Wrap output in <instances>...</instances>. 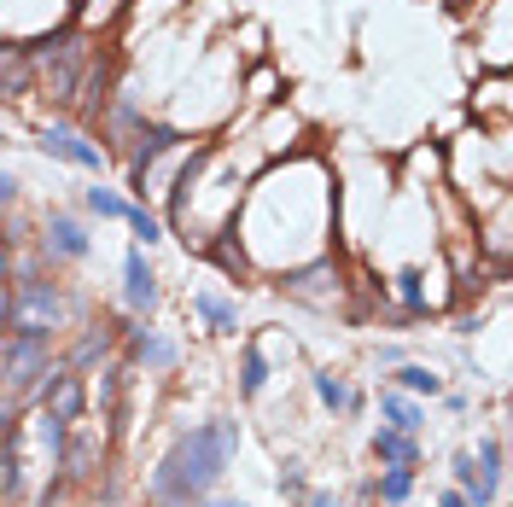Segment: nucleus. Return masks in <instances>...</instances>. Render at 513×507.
<instances>
[{
    "mask_svg": "<svg viewBox=\"0 0 513 507\" xmlns=\"http://www.w3.org/2000/svg\"><path fill=\"white\" fill-rule=\"evenodd\" d=\"M82 204H88L94 216H129V199H123L117 187H88V193H82Z\"/></svg>",
    "mask_w": 513,
    "mask_h": 507,
    "instance_id": "obj_21",
    "label": "nucleus"
},
{
    "mask_svg": "<svg viewBox=\"0 0 513 507\" xmlns=\"http://www.w3.org/2000/svg\"><path fill=\"white\" fill-rule=\"evenodd\" d=\"M30 397L41 403V414H53V420L76 426V420L88 414V379H82V373H70L65 362H53V368L35 379V391H30Z\"/></svg>",
    "mask_w": 513,
    "mask_h": 507,
    "instance_id": "obj_5",
    "label": "nucleus"
},
{
    "mask_svg": "<svg viewBox=\"0 0 513 507\" xmlns=\"http://www.w3.org/2000/svg\"><path fill=\"white\" fill-rule=\"evenodd\" d=\"M414 467H385V473L374 478V484H368V496H374V502H385V507H403L414 496Z\"/></svg>",
    "mask_w": 513,
    "mask_h": 507,
    "instance_id": "obj_17",
    "label": "nucleus"
},
{
    "mask_svg": "<svg viewBox=\"0 0 513 507\" xmlns=\"http://www.w3.org/2000/svg\"><path fill=\"white\" fill-rule=\"evenodd\" d=\"M0 315H6V333L53 338L59 327H65V292H59L53 280H41V274H35V280H12Z\"/></svg>",
    "mask_w": 513,
    "mask_h": 507,
    "instance_id": "obj_3",
    "label": "nucleus"
},
{
    "mask_svg": "<svg viewBox=\"0 0 513 507\" xmlns=\"http://www.w3.org/2000/svg\"><path fill=\"white\" fill-rule=\"evenodd\" d=\"M263 385H269V362H263V350L257 344H245L240 350V397H263Z\"/></svg>",
    "mask_w": 513,
    "mask_h": 507,
    "instance_id": "obj_20",
    "label": "nucleus"
},
{
    "mask_svg": "<svg viewBox=\"0 0 513 507\" xmlns=\"http://www.w3.org/2000/svg\"><path fill=\"white\" fill-rule=\"evenodd\" d=\"M12 204H18V175L0 169V210H12Z\"/></svg>",
    "mask_w": 513,
    "mask_h": 507,
    "instance_id": "obj_26",
    "label": "nucleus"
},
{
    "mask_svg": "<svg viewBox=\"0 0 513 507\" xmlns=\"http://www.w3.org/2000/svg\"><path fill=\"white\" fill-rule=\"evenodd\" d=\"M123 304L135 309V315H152L158 309V274L146 263V251H129L123 257Z\"/></svg>",
    "mask_w": 513,
    "mask_h": 507,
    "instance_id": "obj_10",
    "label": "nucleus"
},
{
    "mask_svg": "<svg viewBox=\"0 0 513 507\" xmlns=\"http://www.w3.org/2000/svg\"><path fill=\"white\" fill-rule=\"evenodd\" d=\"M309 385H315V397H321L327 414H350V385H344V373L315 368V373H309Z\"/></svg>",
    "mask_w": 513,
    "mask_h": 507,
    "instance_id": "obj_19",
    "label": "nucleus"
},
{
    "mask_svg": "<svg viewBox=\"0 0 513 507\" xmlns=\"http://www.w3.org/2000/svg\"><path fill=\"white\" fill-rule=\"evenodd\" d=\"M280 496H292V502H304L309 490H304V473H298V461H286L280 467Z\"/></svg>",
    "mask_w": 513,
    "mask_h": 507,
    "instance_id": "obj_25",
    "label": "nucleus"
},
{
    "mask_svg": "<svg viewBox=\"0 0 513 507\" xmlns=\"http://www.w3.org/2000/svg\"><path fill=\"white\" fill-rule=\"evenodd\" d=\"M397 292H403L409 315H426V286H420V269H403V274H397Z\"/></svg>",
    "mask_w": 513,
    "mask_h": 507,
    "instance_id": "obj_24",
    "label": "nucleus"
},
{
    "mask_svg": "<svg viewBox=\"0 0 513 507\" xmlns=\"http://www.w3.org/2000/svg\"><path fill=\"white\" fill-rule=\"evenodd\" d=\"M117 338H123V321H94V327L82 333V344H76V350L65 356V368L88 379V368H94V362H111V350H117Z\"/></svg>",
    "mask_w": 513,
    "mask_h": 507,
    "instance_id": "obj_9",
    "label": "nucleus"
},
{
    "mask_svg": "<svg viewBox=\"0 0 513 507\" xmlns=\"http://www.w3.org/2000/svg\"><path fill=\"white\" fill-rule=\"evenodd\" d=\"M374 461H379V467H420V432L379 426V432H374Z\"/></svg>",
    "mask_w": 513,
    "mask_h": 507,
    "instance_id": "obj_13",
    "label": "nucleus"
},
{
    "mask_svg": "<svg viewBox=\"0 0 513 507\" xmlns=\"http://www.w3.org/2000/svg\"><path fill=\"white\" fill-rule=\"evenodd\" d=\"M379 420H385V426H397V432H420V426H426V408L414 403L409 391L385 385V391H379Z\"/></svg>",
    "mask_w": 513,
    "mask_h": 507,
    "instance_id": "obj_14",
    "label": "nucleus"
},
{
    "mask_svg": "<svg viewBox=\"0 0 513 507\" xmlns=\"http://www.w3.org/2000/svg\"><path fill=\"white\" fill-rule=\"evenodd\" d=\"M123 222H129V228H135V239H146V245H158V239H164V222H158L146 204H129V216H123Z\"/></svg>",
    "mask_w": 513,
    "mask_h": 507,
    "instance_id": "obj_23",
    "label": "nucleus"
},
{
    "mask_svg": "<svg viewBox=\"0 0 513 507\" xmlns=\"http://www.w3.org/2000/svg\"><path fill=\"white\" fill-rule=\"evenodd\" d=\"M129 333V362L135 368H152V373H170L181 362V350H175V338L152 333V327H123Z\"/></svg>",
    "mask_w": 513,
    "mask_h": 507,
    "instance_id": "obj_11",
    "label": "nucleus"
},
{
    "mask_svg": "<svg viewBox=\"0 0 513 507\" xmlns=\"http://www.w3.org/2000/svg\"><path fill=\"white\" fill-rule=\"evenodd\" d=\"M438 507H473V502H467L461 490H444V496H438Z\"/></svg>",
    "mask_w": 513,
    "mask_h": 507,
    "instance_id": "obj_29",
    "label": "nucleus"
},
{
    "mask_svg": "<svg viewBox=\"0 0 513 507\" xmlns=\"http://www.w3.org/2000/svg\"><path fill=\"white\" fill-rule=\"evenodd\" d=\"M30 53V70H35V88H47V100L53 105H70L76 100V88H82V70H88V41L76 30H59L47 35V41H35V47H24Z\"/></svg>",
    "mask_w": 513,
    "mask_h": 507,
    "instance_id": "obj_2",
    "label": "nucleus"
},
{
    "mask_svg": "<svg viewBox=\"0 0 513 507\" xmlns=\"http://www.w3.org/2000/svg\"><path fill=\"white\" fill-rule=\"evenodd\" d=\"M304 507H344V502L333 496V490H309V496H304Z\"/></svg>",
    "mask_w": 513,
    "mask_h": 507,
    "instance_id": "obj_27",
    "label": "nucleus"
},
{
    "mask_svg": "<svg viewBox=\"0 0 513 507\" xmlns=\"http://www.w3.org/2000/svg\"><path fill=\"white\" fill-rule=\"evenodd\" d=\"M280 292H286V298H304V304H333V298H339V263L321 257V263H309V269L280 274Z\"/></svg>",
    "mask_w": 513,
    "mask_h": 507,
    "instance_id": "obj_8",
    "label": "nucleus"
},
{
    "mask_svg": "<svg viewBox=\"0 0 513 507\" xmlns=\"http://www.w3.org/2000/svg\"><path fill=\"white\" fill-rule=\"evenodd\" d=\"M35 88V70L24 47H0V100H24Z\"/></svg>",
    "mask_w": 513,
    "mask_h": 507,
    "instance_id": "obj_15",
    "label": "nucleus"
},
{
    "mask_svg": "<svg viewBox=\"0 0 513 507\" xmlns=\"http://www.w3.org/2000/svg\"><path fill=\"white\" fill-rule=\"evenodd\" d=\"M35 146H41L47 158H59V164H76V169H105V146H100V140H88L82 129H70V123H47Z\"/></svg>",
    "mask_w": 513,
    "mask_h": 507,
    "instance_id": "obj_6",
    "label": "nucleus"
},
{
    "mask_svg": "<svg viewBox=\"0 0 513 507\" xmlns=\"http://www.w3.org/2000/svg\"><path fill=\"white\" fill-rule=\"evenodd\" d=\"M193 315L205 321L210 333H240V304H228L216 292H193Z\"/></svg>",
    "mask_w": 513,
    "mask_h": 507,
    "instance_id": "obj_16",
    "label": "nucleus"
},
{
    "mask_svg": "<svg viewBox=\"0 0 513 507\" xmlns=\"http://www.w3.org/2000/svg\"><path fill=\"white\" fill-rule=\"evenodd\" d=\"M41 251H47L53 263H82V257L94 251V239H88V228H82L70 210H47V222H41Z\"/></svg>",
    "mask_w": 513,
    "mask_h": 507,
    "instance_id": "obj_7",
    "label": "nucleus"
},
{
    "mask_svg": "<svg viewBox=\"0 0 513 507\" xmlns=\"http://www.w3.org/2000/svg\"><path fill=\"white\" fill-rule=\"evenodd\" d=\"M449 473H455V490H461L473 507H496V490H502V484L479 467V455H473V449H461V455L449 461Z\"/></svg>",
    "mask_w": 513,
    "mask_h": 507,
    "instance_id": "obj_12",
    "label": "nucleus"
},
{
    "mask_svg": "<svg viewBox=\"0 0 513 507\" xmlns=\"http://www.w3.org/2000/svg\"><path fill=\"white\" fill-rule=\"evenodd\" d=\"M391 385H397V391H409V397H444V379L426 368V362H397Z\"/></svg>",
    "mask_w": 513,
    "mask_h": 507,
    "instance_id": "obj_18",
    "label": "nucleus"
},
{
    "mask_svg": "<svg viewBox=\"0 0 513 507\" xmlns=\"http://www.w3.org/2000/svg\"><path fill=\"white\" fill-rule=\"evenodd\" d=\"M234 455H240V420H205V426H193V432L152 467L146 502L152 507H193L199 496H210V490L222 484V473H228Z\"/></svg>",
    "mask_w": 513,
    "mask_h": 507,
    "instance_id": "obj_1",
    "label": "nucleus"
},
{
    "mask_svg": "<svg viewBox=\"0 0 513 507\" xmlns=\"http://www.w3.org/2000/svg\"><path fill=\"white\" fill-rule=\"evenodd\" d=\"M193 507H251V502H228V496H199Z\"/></svg>",
    "mask_w": 513,
    "mask_h": 507,
    "instance_id": "obj_28",
    "label": "nucleus"
},
{
    "mask_svg": "<svg viewBox=\"0 0 513 507\" xmlns=\"http://www.w3.org/2000/svg\"><path fill=\"white\" fill-rule=\"evenodd\" d=\"M53 338H30V333H6L0 338V397H30L35 379L53 368Z\"/></svg>",
    "mask_w": 513,
    "mask_h": 507,
    "instance_id": "obj_4",
    "label": "nucleus"
},
{
    "mask_svg": "<svg viewBox=\"0 0 513 507\" xmlns=\"http://www.w3.org/2000/svg\"><path fill=\"white\" fill-rule=\"evenodd\" d=\"M479 467L502 484V478H508V443H502V438H484L479 443Z\"/></svg>",
    "mask_w": 513,
    "mask_h": 507,
    "instance_id": "obj_22",
    "label": "nucleus"
}]
</instances>
